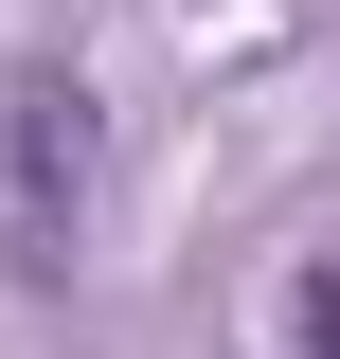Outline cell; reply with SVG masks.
<instances>
[{"mask_svg":"<svg viewBox=\"0 0 340 359\" xmlns=\"http://www.w3.org/2000/svg\"><path fill=\"white\" fill-rule=\"evenodd\" d=\"M72 198H90V108L72 90H18V252H54Z\"/></svg>","mask_w":340,"mask_h":359,"instance_id":"1","label":"cell"}]
</instances>
